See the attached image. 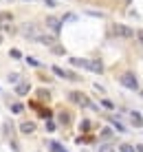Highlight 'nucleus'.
Here are the masks:
<instances>
[{"instance_id": "obj_18", "label": "nucleus", "mask_w": 143, "mask_h": 152, "mask_svg": "<svg viewBox=\"0 0 143 152\" xmlns=\"http://www.w3.org/2000/svg\"><path fill=\"white\" fill-rule=\"evenodd\" d=\"M110 124H112V126H115V128H119V130H121V132H123V126H121V124H119V119H115V117H110Z\"/></svg>"}, {"instance_id": "obj_5", "label": "nucleus", "mask_w": 143, "mask_h": 152, "mask_svg": "<svg viewBox=\"0 0 143 152\" xmlns=\"http://www.w3.org/2000/svg\"><path fill=\"white\" fill-rule=\"evenodd\" d=\"M115 33L121 35V38H132L134 31H132L130 27H125V24H115Z\"/></svg>"}, {"instance_id": "obj_8", "label": "nucleus", "mask_w": 143, "mask_h": 152, "mask_svg": "<svg viewBox=\"0 0 143 152\" xmlns=\"http://www.w3.org/2000/svg\"><path fill=\"white\" fill-rule=\"evenodd\" d=\"M20 130H22L24 134H31V132H35V124L33 121H22L20 124Z\"/></svg>"}, {"instance_id": "obj_9", "label": "nucleus", "mask_w": 143, "mask_h": 152, "mask_svg": "<svg viewBox=\"0 0 143 152\" xmlns=\"http://www.w3.org/2000/svg\"><path fill=\"white\" fill-rule=\"evenodd\" d=\"M88 69H90L93 73H104V64L99 60H93V62H88Z\"/></svg>"}, {"instance_id": "obj_16", "label": "nucleus", "mask_w": 143, "mask_h": 152, "mask_svg": "<svg viewBox=\"0 0 143 152\" xmlns=\"http://www.w3.org/2000/svg\"><path fill=\"white\" fill-rule=\"evenodd\" d=\"M51 150H53V152H66V150L62 148L60 143H55V141H53V143H51Z\"/></svg>"}, {"instance_id": "obj_12", "label": "nucleus", "mask_w": 143, "mask_h": 152, "mask_svg": "<svg viewBox=\"0 0 143 152\" xmlns=\"http://www.w3.org/2000/svg\"><path fill=\"white\" fill-rule=\"evenodd\" d=\"M71 66H84V69H88V60H82V57H71Z\"/></svg>"}, {"instance_id": "obj_25", "label": "nucleus", "mask_w": 143, "mask_h": 152, "mask_svg": "<svg viewBox=\"0 0 143 152\" xmlns=\"http://www.w3.org/2000/svg\"><path fill=\"white\" fill-rule=\"evenodd\" d=\"M26 62H29L31 66H40V62H38V60H33V57H26Z\"/></svg>"}, {"instance_id": "obj_7", "label": "nucleus", "mask_w": 143, "mask_h": 152, "mask_svg": "<svg viewBox=\"0 0 143 152\" xmlns=\"http://www.w3.org/2000/svg\"><path fill=\"white\" fill-rule=\"evenodd\" d=\"M38 42H42V44H46V46H55V35H38Z\"/></svg>"}, {"instance_id": "obj_14", "label": "nucleus", "mask_w": 143, "mask_h": 152, "mask_svg": "<svg viewBox=\"0 0 143 152\" xmlns=\"http://www.w3.org/2000/svg\"><path fill=\"white\" fill-rule=\"evenodd\" d=\"M119 152H134V145H130V143H121V145H119Z\"/></svg>"}, {"instance_id": "obj_21", "label": "nucleus", "mask_w": 143, "mask_h": 152, "mask_svg": "<svg viewBox=\"0 0 143 152\" xmlns=\"http://www.w3.org/2000/svg\"><path fill=\"white\" fill-rule=\"evenodd\" d=\"M53 53H55V55H64L66 51L62 49V46H57V44H55V46H53Z\"/></svg>"}, {"instance_id": "obj_1", "label": "nucleus", "mask_w": 143, "mask_h": 152, "mask_svg": "<svg viewBox=\"0 0 143 152\" xmlns=\"http://www.w3.org/2000/svg\"><path fill=\"white\" fill-rule=\"evenodd\" d=\"M119 82L121 84H123V86L125 88H130V91H136V88H139V82H136V75H134V73H123V75H121L119 77Z\"/></svg>"}, {"instance_id": "obj_15", "label": "nucleus", "mask_w": 143, "mask_h": 152, "mask_svg": "<svg viewBox=\"0 0 143 152\" xmlns=\"http://www.w3.org/2000/svg\"><path fill=\"white\" fill-rule=\"evenodd\" d=\"M101 106H104V108H108V110H112V108H115V104L110 102V99H101Z\"/></svg>"}, {"instance_id": "obj_19", "label": "nucleus", "mask_w": 143, "mask_h": 152, "mask_svg": "<svg viewBox=\"0 0 143 152\" xmlns=\"http://www.w3.org/2000/svg\"><path fill=\"white\" fill-rule=\"evenodd\" d=\"M101 137H104V139H110V137H112V130H110V128H104V130H101Z\"/></svg>"}, {"instance_id": "obj_26", "label": "nucleus", "mask_w": 143, "mask_h": 152, "mask_svg": "<svg viewBox=\"0 0 143 152\" xmlns=\"http://www.w3.org/2000/svg\"><path fill=\"white\" fill-rule=\"evenodd\" d=\"M79 128H82V130H88V128H90V121H82V126H79Z\"/></svg>"}, {"instance_id": "obj_22", "label": "nucleus", "mask_w": 143, "mask_h": 152, "mask_svg": "<svg viewBox=\"0 0 143 152\" xmlns=\"http://www.w3.org/2000/svg\"><path fill=\"white\" fill-rule=\"evenodd\" d=\"M9 55H11V57H15V60H18V57H22V53H20L18 49H11V51H9Z\"/></svg>"}, {"instance_id": "obj_3", "label": "nucleus", "mask_w": 143, "mask_h": 152, "mask_svg": "<svg viewBox=\"0 0 143 152\" xmlns=\"http://www.w3.org/2000/svg\"><path fill=\"white\" fill-rule=\"evenodd\" d=\"M46 27H49L53 31V35H55V33H60V29H62V20L55 18V15H46Z\"/></svg>"}, {"instance_id": "obj_24", "label": "nucleus", "mask_w": 143, "mask_h": 152, "mask_svg": "<svg viewBox=\"0 0 143 152\" xmlns=\"http://www.w3.org/2000/svg\"><path fill=\"white\" fill-rule=\"evenodd\" d=\"M2 31H7V33H13V27H11V24H2Z\"/></svg>"}, {"instance_id": "obj_20", "label": "nucleus", "mask_w": 143, "mask_h": 152, "mask_svg": "<svg viewBox=\"0 0 143 152\" xmlns=\"http://www.w3.org/2000/svg\"><path fill=\"white\" fill-rule=\"evenodd\" d=\"M99 152H115V148L110 143H106V145H101V148H99Z\"/></svg>"}, {"instance_id": "obj_23", "label": "nucleus", "mask_w": 143, "mask_h": 152, "mask_svg": "<svg viewBox=\"0 0 143 152\" xmlns=\"http://www.w3.org/2000/svg\"><path fill=\"white\" fill-rule=\"evenodd\" d=\"M11 110H13V113H22V104H13Z\"/></svg>"}, {"instance_id": "obj_27", "label": "nucleus", "mask_w": 143, "mask_h": 152, "mask_svg": "<svg viewBox=\"0 0 143 152\" xmlns=\"http://www.w3.org/2000/svg\"><path fill=\"white\" fill-rule=\"evenodd\" d=\"M40 99H49V91H40Z\"/></svg>"}, {"instance_id": "obj_4", "label": "nucleus", "mask_w": 143, "mask_h": 152, "mask_svg": "<svg viewBox=\"0 0 143 152\" xmlns=\"http://www.w3.org/2000/svg\"><path fill=\"white\" fill-rule=\"evenodd\" d=\"M22 33H24L29 40H38V27H35L33 22H26V24H22Z\"/></svg>"}, {"instance_id": "obj_2", "label": "nucleus", "mask_w": 143, "mask_h": 152, "mask_svg": "<svg viewBox=\"0 0 143 152\" xmlns=\"http://www.w3.org/2000/svg\"><path fill=\"white\" fill-rule=\"evenodd\" d=\"M68 99H71V102H75L77 106H90V102H88V97L84 95V93H79V91H73L71 95H68Z\"/></svg>"}, {"instance_id": "obj_30", "label": "nucleus", "mask_w": 143, "mask_h": 152, "mask_svg": "<svg viewBox=\"0 0 143 152\" xmlns=\"http://www.w3.org/2000/svg\"><path fill=\"white\" fill-rule=\"evenodd\" d=\"M134 152H143V143H139V145H136V148H134Z\"/></svg>"}, {"instance_id": "obj_17", "label": "nucleus", "mask_w": 143, "mask_h": 152, "mask_svg": "<svg viewBox=\"0 0 143 152\" xmlns=\"http://www.w3.org/2000/svg\"><path fill=\"white\" fill-rule=\"evenodd\" d=\"M9 20H11V13H0V24L9 22Z\"/></svg>"}, {"instance_id": "obj_6", "label": "nucleus", "mask_w": 143, "mask_h": 152, "mask_svg": "<svg viewBox=\"0 0 143 152\" xmlns=\"http://www.w3.org/2000/svg\"><path fill=\"white\" fill-rule=\"evenodd\" d=\"M53 73H55V75H60V77H64V80H77L75 73L64 71V69H60V66H53Z\"/></svg>"}, {"instance_id": "obj_28", "label": "nucleus", "mask_w": 143, "mask_h": 152, "mask_svg": "<svg viewBox=\"0 0 143 152\" xmlns=\"http://www.w3.org/2000/svg\"><path fill=\"white\" fill-rule=\"evenodd\" d=\"M46 130H55V121H46Z\"/></svg>"}, {"instance_id": "obj_10", "label": "nucleus", "mask_w": 143, "mask_h": 152, "mask_svg": "<svg viewBox=\"0 0 143 152\" xmlns=\"http://www.w3.org/2000/svg\"><path fill=\"white\" fill-rule=\"evenodd\" d=\"M130 117H132V126H136V128H143V119H141V115L136 113V110H132Z\"/></svg>"}, {"instance_id": "obj_11", "label": "nucleus", "mask_w": 143, "mask_h": 152, "mask_svg": "<svg viewBox=\"0 0 143 152\" xmlns=\"http://www.w3.org/2000/svg\"><path fill=\"white\" fill-rule=\"evenodd\" d=\"M29 91H31V84H26V82H22V84L15 86V93H18V95H26Z\"/></svg>"}, {"instance_id": "obj_31", "label": "nucleus", "mask_w": 143, "mask_h": 152, "mask_svg": "<svg viewBox=\"0 0 143 152\" xmlns=\"http://www.w3.org/2000/svg\"><path fill=\"white\" fill-rule=\"evenodd\" d=\"M0 44H2V35H0Z\"/></svg>"}, {"instance_id": "obj_13", "label": "nucleus", "mask_w": 143, "mask_h": 152, "mask_svg": "<svg viewBox=\"0 0 143 152\" xmlns=\"http://www.w3.org/2000/svg\"><path fill=\"white\" fill-rule=\"evenodd\" d=\"M60 124H64V126H68V124H71V115L62 110V113H60Z\"/></svg>"}, {"instance_id": "obj_29", "label": "nucleus", "mask_w": 143, "mask_h": 152, "mask_svg": "<svg viewBox=\"0 0 143 152\" xmlns=\"http://www.w3.org/2000/svg\"><path fill=\"white\" fill-rule=\"evenodd\" d=\"M136 38H139V42L143 44V31H136Z\"/></svg>"}]
</instances>
